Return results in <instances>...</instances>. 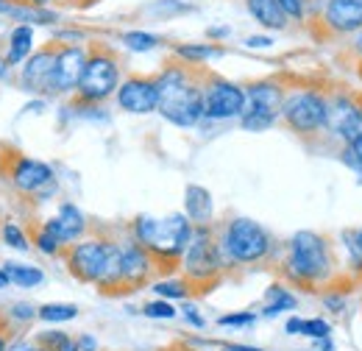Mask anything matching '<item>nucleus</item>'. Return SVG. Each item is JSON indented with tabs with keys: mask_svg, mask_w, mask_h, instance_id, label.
<instances>
[{
	"mask_svg": "<svg viewBox=\"0 0 362 351\" xmlns=\"http://www.w3.org/2000/svg\"><path fill=\"white\" fill-rule=\"evenodd\" d=\"M159 87V115L179 126L192 129L204 120V70L176 59L156 76Z\"/></svg>",
	"mask_w": 362,
	"mask_h": 351,
	"instance_id": "obj_1",
	"label": "nucleus"
},
{
	"mask_svg": "<svg viewBox=\"0 0 362 351\" xmlns=\"http://www.w3.org/2000/svg\"><path fill=\"white\" fill-rule=\"evenodd\" d=\"M67 267L78 282L98 284L103 293L120 290V243L115 240H78L67 248Z\"/></svg>",
	"mask_w": 362,
	"mask_h": 351,
	"instance_id": "obj_2",
	"label": "nucleus"
},
{
	"mask_svg": "<svg viewBox=\"0 0 362 351\" xmlns=\"http://www.w3.org/2000/svg\"><path fill=\"white\" fill-rule=\"evenodd\" d=\"M192 220L187 215H168V218H151V215H139L132 226L134 240L139 246H145L153 257L156 265H173L179 263L189 246L192 237Z\"/></svg>",
	"mask_w": 362,
	"mask_h": 351,
	"instance_id": "obj_3",
	"label": "nucleus"
},
{
	"mask_svg": "<svg viewBox=\"0 0 362 351\" xmlns=\"http://www.w3.org/2000/svg\"><path fill=\"white\" fill-rule=\"evenodd\" d=\"M334 270V254L332 243L317 231H296L287 243L284 257V273L298 284H317L326 282Z\"/></svg>",
	"mask_w": 362,
	"mask_h": 351,
	"instance_id": "obj_4",
	"label": "nucleus"
},
{
	"mask_svg": "<svg viewBox=\"0 0 362 351\" xmlns=\"http://www.w3.org/2000/svg\"><path fill=\"white\" fill-rule=\"evenodd\" d=\"M120 73H123L120 53L103 42L92 45L87 64H84V73H81V81L76 87L78 103H103V100H109L120 87Z\"/></svg>",
	"mask_w": 362,
	"mask_h": 351,
	"instance_id": "obj_5",
	"label": "nucleus"
},
{
	"mask_svg": "<svg viewBox=\"0 0 362 351\" xmlns=\"http://www.w3.org/2000/svg\"><path fill=\"white\" fill-rule=\"evenodd\" d=\"M221 248L226 263L257 265L268 260L273 251L271 231L251 218H231L221 231Z\"/></svg>",
	"mask_w": 362,
	"mask_h": 351,
	"instance_id": "obj_6",
	"label": "nucleus"
},
{
	"mask_svg": "<svg viewBox=\"0 0 362 351\" xmlns=\"http://www.w3.org/2000/svg\"><path fill=\"white\" fill-rule=\"evenodd\" d=\"M181 265H184V276L189 284H212L223 265H226V257H223V248H221V240L218 234L212 231V226H195L192 229V237H189V246L181 257Z\"/></svg>",
	"mask_w": 362,
	"mask_h": 351,
	"instance_id": "obj_7",
	"label": "nucleus"
},
{
	"mask_svg": "<svg viewBox=\"0 0 362 351\" xmlns=\"http://www.w3.org/2000/svg\"><path fill=\"white\" fill-rule=\"evenodd\" d=\"M329 117V98L317 89H290L284 92L281 120L298 137H315L326 129Z\"/></svg>",
	"mask_w": 362,
	"mask_h": 351,
	"instance_id": "obj_8",
	"label": "nucleus"
},
{
	"mask_svg": "<svg viewBox=\"0 0 362 351\" xmlns=\"http://www.w3.org/2000/svg\"><path fill=\"white\" fill-rule=\"evenodd\" d=\"M284 87L273 79H262L245 87V112L240 115V126L245 132H268L281 120Z\"/></svg>",
	"mask_w": 362,
	"mask_h": 351,
	"instance_id": "obj_9",
	"label": "nucleus"
},
{
	"mask_svg": "<svg viewBox=\"0 0 362 351\" xmlns=\"http://www.w3.org/2000/svg\"><path fill=\"white\" fill-rule=\"evenodd\" d=\"M245 112V87L221 79L215 73H204V120H234Z\"/></svg>",
	"mask_w": 362,
	"mask_h": 351,
	"instance_id": "obj_10",
	"label": "nucleus"
},
{
	"mask_svg": "<svg viewBox=\"0 0 362 351\" xmlns=\"http://www.w3.org/2000/svg\"><path fill=\"white\" fill-rule=\"evenodd\" d=\"M307 23H317L326 37H351L362 31V0H323Z\"/></svg>",
	"mask_w": 362,
	"mask_h": 351,
	"instance_id": "obj_11",
	"label": "nucleus"
},
{
	"mask_svg": "<svg viewBox=\"0 0 362 351\" xmlns=\"http://www.w3.org/2000/svg\"><path fill=\"white\" fill-rule=\"evenodd\" d=\"M56 53L59 45L50 42L34 50L20 64V87L31 95H53V70H56Z\"/></svg>",
	"mask_w": 362,
	"mask_h": 351,
	"instance_id": "obj_12",
	"label": "nucleus"
},
{
	"mask_svg": "<svg viewBox=\"0 0 362 351\" xmlns=\"http://www.w3.org/2000/svg\"><path fill=\"white\" fill-rule=\"evenodd\" d=\"M115 98H117V106L129 115H151L159 109L156 79H148V76H129L126 81H120Z\"/></svg>",
	"mask_w": 362,
	"mask_h": 351,
	"instance_id": "obj_13",
	"label": "nucleus"
},
{
	"mask_svg": "<svg viewBox=\"0 0 362 351\" xmlns=\"http://www.w3.org/2000/svg\"><path fill=\"white\" fill-rule=\"evenodd\" d=\"M87 56H90V47H84V45H59L56 70H53V95L76 92L78 81H81V73H84V64H87Z\"/></svg>",
	"mask_w": 362,
	"mask_h": 351,
	"instance_id": "obj_14",
	"label": "nucleus"
},
{
	"mask_svg": "<svg viewBox=\"0 0 362 351\" xmlns=\"http://www.w3.org/2000/svg\"><path fill=\"white\" fill-rule=\"evenodd\" d=\"M153 267H156V263L145 246H139L136 240L120 243V287L123 290L142 287L151 279Z\"/></svg>",
	"mask_w": 362,
	"mask_h": 351,
	"instance_id": "obj_15",
	"label": "nucleus"
},
{
	"mask_svg": "<svg viewBox=\"0 0 362 351\" xmlns=\"http://www.w3.org/2000/svg\"><path fill=\"white\" fill-rule=\"evenodd\" d=\"M11 184L20 192L34 195V192H40V190L53 184V168L40 162V159H31V156H17L14 168H11Z\"/></svg>",
	"mask_w": 362,
	"mask_h": 351,
	"instance_id": "obj_16",
	"label": "nucleus"
},
{
	"mask_svg": "<svg viewBox=\"0 0 362 351\" xmlns=\"http://www.w3.org/2000/svg\"><path fill=\"white\" fill-rule=\"evenodd\" d=\"M45 226L53 234H59V240L64 246L67 243H78L87 234V218H84V212L76 204H62L59 207V215L45 220Z\"/></svg>",
	"mask_w": 362,
	"mask_h": 351,
	"instance_id": "obj_17",
	"label": "nucleus"
},
{
	"mask_svg": "<svg viewBox=\"0 0 362 351\" xmlns=\"http://www.w3.org/2000/svg\"><path fill=\"white\" fill-rule=\"evenodd\" d=\"M212 192L201 184H189L184 190V215L192 220V226H206L212 223Z\"/></svg>",
	"mask_w": 362,
	"mask_h": 351,
	"instance_id": "obj_18",
	"label": "nucleus"
},
{
	"mask_svg": "<svg viewBox=\"0 0 362 351\" xmlns=\"http://www.w3.org/2000/svg\"><path fill=\"white\" fill-rule=\"evenodd\" d=\"M34 53V25H14V31L8 34V42H6V62L11 67H20L28 56Z\"/></svg>",
	"mask_w": 362,
	"mask_h": 351,
	"instance_id": "obj_19",
	"label": "nucleus"
},
{
	"mask_svg": "<svg viewBox=\"0 0 362 351\" xmlns=\"http://www.w3.org/2000/svg\"><path fill=\"white\" fill-rule=\"evenodd\" d=\"M248 14L268 31H284L287 28V14L281 11V6L276 0H245Z\"/></svg>",
	"mask_w": 362,
	"mask_h": 351,
	"instance_id": "obj_20",
	"label": "nucleus"
},
{
	"mask_svg": "<svg viewBox=\"0 0 362 351\" xmlns=\"http://www.w3.org/2000/svg\"><path fill=\"white\" fill-rule=\"evenodd\" d=\"M226 50L221 45H212V42H187V45H176L173 47V56L187 62V64H206L212 59H221Z\"/></svg>",
	"mask_w": 362,
	"mask_h": 351,
	"instance_id": "obj_21",
	"label": "nucleus"
},
{
	"mask_svg": "<svg viewBox=\"0 0 362 351\" xmlns=\"http://www.w3.org/2000/svg\"><path fill=\"white\" fill-rule=\"evenodd\" d=\"M3 273H6L8 284H17V287H37V284L45 282V273H42L37 265L6 263L3 265Z\"/></svg>",
	"mask_w": 362,
	"mask_h": 351,
	"instance_id": "obj_22",
	"label": "nucleus"
},
{
	"mask_svg": "<svg viewBox=\"0 0 362 351\" xmlns=\"http://www.w3.org/2000/svg\"><path fill=\"white\" fill-rule=\"evenodd\" d=\"M287 335H304V338H313V340H323V338L332 335V326L320 318H310V321L290 318L287 321Z\"/></svg>",
	"mask_w": 362,
	"mask_h": 351,
	"instance_id": "obj_23",
	"label": "nucleus"
},
{
	"mask_svg": "<svg viewBox=\"0 0 362 351\" xmlns=\"http://www.w3.org/2000/svg\"><path fill=\"white\" fill-rule=\"evenodd\" d=\"M298 307V301H296V296L290 293V290H284L281 284H273L271 290H268V304L262 309V315L265 318H273V315H279V312H290V309Z\"/></svg>",
	"mask_w": 362,
	"mask_h": 351,
	"instance_id": "obj_24",
	"label": "nucleus"
},
{
	"mask_svg": "<svg viewBox=\"0 0 362 351\" xmlns=\"http://www.w3.org/2000/svg\"><path fill=\"white\" fill-rule=\"evenodd\" d=\"M120 40H123V45L129 50H134V53H148V50H153V47L162 45V40L156 34H151V31H126Z\"/></svg>",
	"mask_w": 362,
	"mask_h": 351,
	"instance_id": "obj_25",
	"label": "nucleus"
},
{
	"mask_svg": "<svg viewBox=\"0 0 362 351\" xmlns=\"http://www.w3.org/2000/svg\"><path fill=\"white\" fill-rule=\"evenodd\" d=\"M153 293L159 299H187L189 296V282H181V279H165V282H156L153 284Z\"/></svg>",
	"mask_w": 362,
	"mask_h": 351,
	"instance_id": "obj_26",
	"label": "nucleus"
},
{
	"mask_svg": "<svg viewBox=\"0 0 362 351\" xmlns=\"http://www.w3.org/2000/svg\"><path fill=\"white\" fill-rule=\"evenodd\" d=\"M37 315L47 323H62V321H73L78 315V307H73V304H45V307L37 309Z\"/></svg>",
	"mask_w": 362,
	"mask_h": 351,
	"instance_id": "obj_27",
	"label": "nucleus"
},
{
	"mask_svg": "<svg viewBox=\"0 0 362 351\" xmlns=\"http://www.w3.org/2000/svg\"><path fill=\"white\" fill-rule=\"evenodd\" d=\"M340 156H343V165L351 168V171L362 178V137H357V139H346Z\"/></svg>",
	"mask_w": 362,
	"mask_h": 351,
	"instance_id": "obj_28",
	"label": "nucleus"
},
{
	"mask_svg": "<svg viewBox=\"0 0 362 351\" xmlns=\"http://www.w3.org/2000/svg\"><path fill=\"white\" fill-rule=\"evenodd\" d=\"M0 234H3V240H6L11 248H17V251H28V248H31V246H28V237H25V231H23L17 223H3Z\"/></svg>",
	"mask_w": 362,
	"mask_h": 351,
	"instance_id": "obj_29",
	"label": "nucleus"
},
{
	"mask_svg": "<svg viewBox=\"0 0 362 351\" xmlns=\"http://www.w3.org/2000/svg\"><path fill=\"white\" fill-rule=\"evenodd\" d=\"M276 3L287 14V20H296V23H304L310 14V6H313V0H276Z\"/></svg>",
	"mask_w": 362,
	"mask_h": 351,
	"instance_id": "obj_30",
	"label": "nucleus"
},
{
	"mask_svg": "<svg viewBox=\"0 0 362 351\" xmlns=\"http://www.w3.org/2000/svg\"><path fill=\"white\" fill-rule=\"evenodd\" d=\"M37 248L47 254V257H53V254H59L62 248H64V243L59 240V234H53L47 226H42L40 231H37Z\"/></svg>",
	"mask_w": 362,
	"mask_h": 351,
	"instance_id": "obj_31",
	"label": "nucleus"
},
{
	"mask_svg": "<svg viewBox=\"0 0 362 351\" xmlns=\"http://www.w3.org/2000/svg\"><path fill=\"white\" fill-rule=\"evenodd\" d=\"M142 315H148V318H156V321H170V318H176L179 312H176V307H173L168 299H159V301H151V304H145V307H142Z\"/></svg>",
	"mask_w": 362,
	"mask_h": 351,
	"instance_id": "obj_32",
	"label": "nucleus"
},
{
	"mask_svg": "<svg viewBox=\"0 0 362 351\" xmlns=\"http://www.w3.org/2000/svg\"><path fill=\"white\" fill-rule=\"evenodd\" d=\"M343 243H346V251H349V260H351V267L362 273V246H360V237L357 231H343Z\"/></svg>",
	"mask_w": 362,
	"mask_h": 351,
	"instance_id": "obj_33",
	"label": "nucleus"
},
{
	"mask_svg": "<svg viewBox=\"0 0 362 351\" xmlns=\"http://www.w3.org/2000/svg\"><path fill=\"white\" fill-rule=\"evenodd\" d=\"M254 321H257L254 312H231V315H223L218 323L221 326H251Z\"/></svg>",
	"mask_w": 362,
	"mask_h": 351,
	"instance_id": "obj_34",
	"label": "nucleus"
},
{
	"mask_svg": "<svg viewBox=\"0 0 362 351\" xmlns=\"http://www.w3.org/2000/svg\"><path fill=\"white\" fill-rule=\"evenodd\" d=\"M40 343H42L45 349H50V351H62L67 343H70V338H67L64 332H45V335L40 338Z\"/></svg>",
	"mask_w": 362,
	"mask_h": 351,
	"instance_id": "obj_35",
	"label": "nucleus"
},
{
	"mask_svg": "<svg viewBox=\"0 0 362 351\" xmlns=\"http://www.w3.org/2000/svg\"><path fill=\"white\" fill-rule=\"evenodd\" d=\"M323 304H326V309H332V312H343L346 309V299L337 296V293H329V296H323Z\"/></svg>",
	"mask_w": 362,
	"mask_h": 351,
	"instance_id": "obj_36",
	"label": "nucleus"
},
{
	"mask_svg": "<svg viewBox=\"0 0 362 351\" xmlns=\"http://www.w3.org/2000/svg\"><path fill=\"white\" fill-rule=\"evenodd\" d=\"M11 315L20 318V321H28V318L37 315V309L31 307V304H14V307H11Z\"/></svg>",
	"mask_w": 362,
	"mask_h": 351,
	"instance_id": "obj_37",
	"label": "nucleus"
},
{
	"mask_svg": "<svg viewBox=\"0 0 362 351\" xmlns=\"http://www.w3.org/2000/svg\"><path fill=\"white\" fill-rule=\"evenodd\" d=\"M184 315H187V321H189L192 326H198V329L204 326V318L198 315V309H195V307H187V309H184Z\"/></svg>",
	"mask_w": 362,
	"mask_h": 351,
	"instance_id": "obj_38",
	"label": "nucleus"
},
{
	"mask_svg": "<svg viewBox=\"0 0 362 351\" xmlns=\"http://www.w3.org/2000/svg\"><path fill=\"white\" fill-rule=\"evenodd\" d=\"M245 45H248V47H271L273 40L271 37H248Z\"/></svg>",
	"mask_w": 362,
	"mask_h": 351,
	"instance_id": "obj_39",
	"label": "nucleus"
},
{
	"mask_svg": "<svg viewBox=\"0 0 362 351\" xmlns=\"http://www.w3.org/2000/svg\"><path fill=\"white\" fill-rule=\"evenodd\" d=\"M8 351H50V349H45L42 343H17V346H11Z\"/></svg>",
	"mask_w": 362,
	"mask_h": 351,
	"instance_id": "obj_40",
	"label": "nucleus"
},
{
	"mask_svg": "<svg viewBox=\"0 0 362 351\" xmlns=\"http://www.w3.org/2000/svg\"><path fill=\"white\" fill-rule=\"evenodd\" d=\"M78 349H81V351H98V343L92 340L90 335H84V338L78 340Z\"/></svg>",
	"mask_w": 362,
	"mask_h": 351,
	"instance_id": "obj_41",
	"label": "nucleus"
},
{
	"mask_svg": "<svg viewBox=\"0 0 362 351\" xmlns=\"http://www.w3.org/2000/svg\"><path fill=\"white\" fill-rule=\"evenodd\" d=\"M14 0H0V17H11V11H14Z\"/></svg>",
	"mask_w": 362,
	"mask_h": 351,
	"instance_id": "obj_42",
	"label": "nucleus"
},
{
	"mask_svg": "<svg viewBox=\"0 0 362 351\" xmlns=\"http://www.w3.org/2000/svg\"><path fill=\"white\" fill-rule=\"evenodd\" d=\"M228 34H231L228 28H209V37H212V40H223Z\"/></svg>",
	"mask_w": 362,
	"mask_h": 351,
	"instance_id": "obj_43",
	"label": "nucleus"
},
{
	"mask_svg": "<svg viewBox=\"0 0 362 351\" xmlns=\"http://www.w3.org/2000/svg\"><path fill=\"white\" fill-rule=\"evenodd\" d=\"M8 70H11V64L6 62V53H0V79H6V76H8Z\"/></svg>",
	"mask_w": 362,
	"mask_h": 351,
	"instance_id": "obj_44",
	"label": "nucleus"
},
{
	"mask_svg": "<svg viewBox=\"0 0 362 351\" xmlns=\"http://www.w3.org/2000/svg\"><path fill=\"white\" fill-rule=\"evenodd\" d=\"M223 351H262V349H251V346H226Z\"/></svg>",
	"mask_w": 362,
	"mask_h": 351,
	"instance_id": "obj_45",
	"label": "nucleus"
},
{
	"mask_svg": "<svg viewBox=\"0 0 362 351\" xmlns=\"http://www.w3.org/2000/svg\"><path fill=\"white\" fill-rule=\"evenodd\" d=\"M31 6H47V3H56V0H28Z\"/></svg>",
	"mask_w": 362,
	"mask_h": 351,
	"instance_id": "obj_46",
	"label": "nucleus"
},
{
	"mask_svg": "<svg viewBox=\"0 0 362 351\" xmlns=\"http://www.w3.org/2000/svg\"><path fill=\"white\" fill-rule=\"evenodd\" d=\"M62 351H78V343H73V340H70V343H67Z\"/></svg>",
	"mask_w": 362,
	"mask_h": 351,
	"instance_id": "obj_47",
	"label": "nucleus"
},
{
	"mask_svg": "<svg viewBox=\"0 0 362 351\" xmlns=\"http://www.w3.org/2000/svg\"><path fill=\"white\" fill-rule=\"evenodd\" d=\"M8 284V279H6V273H3V267H0V287H6Z\"/></svg>",
	"mask_w": 362,
	"mask_h": 351,
	"instance_id": "obj_48",
	"label": "nucleus"
},
{
	"mask_svg": "<svg viewBox=\"0 0 362 351\" xmlns=\"http://www.w3.org/2000/svg\"><path fill=\"white\" fill-rule=\"evenodd\" d=\"M0 351H6V343H3V338H0Z\"/></svg>",
	"mask_w": 362,
	"mask_h": 351,
	"instance_id": "obj_49",
	"label": "nucleus"
},
{
	"mask_svg": "<svg viewBox=\"0 0 362 351\" xmlns=\"http://www.w3.org/2000/svg\"><path fill=\"white\" fill-rule=\"evenodd\" d=\"M357 237H360V246H362V229H357Z\"/></svg>",
	"mask_w": 362,
	"mask_h": 351,
	"instance_id": "obj_50",
	"label": "nucleus"
},
{
	"mask_svg": "<svg viewBox=\"0 0 362 351\" xmlns=\"http://www.w3.org/2000/svg\"><path fill=\"white\" fill-rule=\"evenodd\" d=\"M90 3H95V0H84V3H81V6H90Z\"/></svg>",
	"mask_w": 362,
	"mask_h": 351,
	"instance_id": "obj_51",
	"label": "nucleus"
},
{
	"mask_svg": "<svg viewBox=\"0 0 362 351\" xmlns=\"http://www.w3.org/2000/svg\"><path fill=\"white\" fill-rule=\"evenodd\" d=\"M14 3H28V0H14Z\"/></svg>",
	"mask_w": 362,
	"mask_h": 351,
	"instance_id": "obj_52",
	"label": "nucleus"
}]
</instances>
